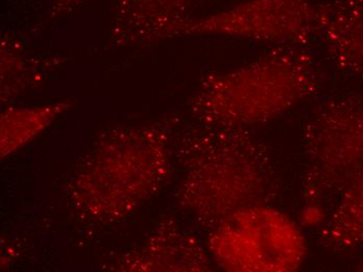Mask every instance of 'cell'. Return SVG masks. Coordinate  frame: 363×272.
<instances>
[{
  "label": "cell",
  "mask_w": 363,
  "mask_h": 272,
  "mask_svg": "<svg viewBox=\"0 0 363 272\" xmlns=\"http://www.w3.org/2000/svg\"><path fill=\"white\" fill-rule=\"evenodd\" d=\"M179 209L203 229L255 205H272L282 179L271 150L245 128L194 123L176 146Z\"/></svg>",
  "instance_id": "cell-1"
},
{
  "label": "cell",
  "mask_w": 363,
  "mask_h": 272,
  "mask_svg": "<svg viewBox=\"0 0 363 272\" xmlns=\"http://www.w3.org/2000/svg\"><path fill=\"white\" fill-rule=\"evenodd\" d=\"M172 134L168 123L105 132L70 183L73 213L94 224L118 222L134 213L162 189L172 174Z\"/></svg>",
  "instance_id": "cell-2"
},
{
  "label": "cell",
  "mask_w": 363,
  "mask_h": 272,
  "mask_svg": "<svg viewBox=\"0 0 363 272\" xmlns=\"http://www.w3.org/2000/svg\"><path fill=\"white\" fill-rule=\"evenodd\" d=\"M320 85V64L305 45L274 46L245 65L206 75L188 106L196 123L250 129L308 101Z\"/></svg>",
  "instance_id": "cell-3"
},
{
  "label": "cell",
  "mask_w": 363,
  "mask_h": 272,
  "mask_svg": "<svg viewBox=\"0 0 363 272\" xmlns=\"http://www.w3.org/2000/svg\"><path fill=\"white\" fill-rule=\"evenodd\" d=\"M302 198L318 207L363 170V94L318 104L303 126Z\"/></svg>",
  "instance_id": "cell-4"
},
{
  "label": "cell",
  "mask_w": 363,
  "mask_h": 272,
  "mask_svg": "<svg viewBox=\"0 0 363 272\" xmlns=\"http://www.w3.org/2000/svg\"><path fill=\"white\" fill-rule=\"evenodd\" d=\"M208 251L218 266L231 272H292L308 251L296 221L272 205L242 207L210 229Z\"/></svg>",
  "instance_id": "cell-5"
},
{
  "label": "cell",
  "mask_w": 363,
  "mask_h": 272,
  "mask_svg": "<svg viewBox=\"0 0 363 272\" xmlns=\"http://www.w3.org/2000/svg\"><path fill=\"white\" fill-rule=\"evenodd\" d=\"M220 36L279 45H305L318 37V4L312 0H243L225 10L189 17L177 37Z\"/></svg>",
  "instance_id": "cell-6"
},
{
  "label": "cell",
  "mask_w": 363,
  "mask_h": 272,
  "mask_svg": "<svg viewBox=\"0 0 363 272\" xmlns=\"http://www.w3.org/2000/svg\"><path fill=\"white\" fill-rule=\"evenodd\" d=\"M211 256L194 234L165 219L145 242L116 259L111 271L200 272L212 269Z\"/></svg>",
  "instance_id": "cell-7"
},
{
  "label": "cell",
  "mask_w": 363,
  "mask_h": 272,
  "mask_svg": "<svg viewBox=\"0 0 363 272\" xmlns=\"http://www.w3.org/2000/svg\"><path fill=\"white\" fill-rule=\"evenodd\" d=\"M198 0H116L110 39L116 45H146L174 38Z\"/></svg>",
  "instance_id": "cell-8"
},
{
  "label": "cell",
  "mask_w": 363,
  "mask_h": 272,
  "mask_svg": "<svg viewBox=\"0 0 363 272\" xmlns=\"http://www.w3.org/2000/svg\"><path fill=\"white\" fill-rule=\"evenodd\" d=\"M318 37L338 68L363 77V0L318 4Z\"/></svg>",
  "instance_id": "cell-9"
},
{
  "label": "cell",
  "mask_w": 363,
  "mask_h": 272,
  "mask_svg": "<svg viewBox=\"0 0 363 272\" xmlns=\"http://www.w3.org/2000/svg\"><path fill=\"white\" fill-rule=\"evenodd\" d=\"M70 107L68 102L10 107L0 116V156L6 158L41 134Z\"/></svg>",
  "instance_id": "cell-10"
},
{
  "label": "cell",
  "mask_w": 363,
  "mask_h": 272,
  "mask_svg": "<svg viewBox=\"0 0 363 272\" xmlns=\"http://www.w3.org/2000/svg\"><path fill=\"white\" fill-rule=\"evenodd\" d=\"M335 211L320 232L326 249H353L363 244V170L342 190Z\"/></svg>",
  "instance_id": "cell-11"
},
{
  "label": "cell",
  "mask_w": 363,
  "mask_h": 272,
  "mask_svg": "<svg viewBox=\"0 0 363 272\" xmlns=\"http://www.w3.org/2000/svg\"><path fill=\"white\" fill-rule=\"evenodd\" d=\"M16 40L6 35L1 41V96L4 99L23 92L39 76L38 70L18 50Z\"/></svg>",
  "instance_id": "cell-12"
},
{
  "label": "cell",
  "mask_w": 363,
  "mask_h": 272,
  "mask_svg": "<svg viewBox=\"0 0 363 272\" xmlns=\"http://www.w3.org/2000/svg\"><path fill=\"white\" fill-rule=\"evenodd\" d=\"M85 2V0H54L52 6V16H65Z\"/></svg>",
  "instance_id": "cell-13"
}]
</instances>
